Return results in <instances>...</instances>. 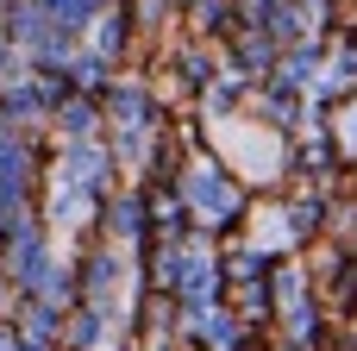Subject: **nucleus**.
<instances>
[{"mask_svg": "<svg viewBox=\"0 0 357 351\" xmlns=\"http://www.w3.org/2000/svg\"><path fill=\"white\" fill-rule=\"evenodd\" d=\"M195 195H201V207H213V214H226V207H232V195H226L207 170H201V182H195Z\"/></svg>", "mask_w": 357, "mask_h": 351, "instance_id": "nucleus-1", "label": "nucleus"}]
</instances>
